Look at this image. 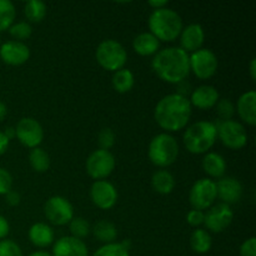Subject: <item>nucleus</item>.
<instances>
[{
	"instance_id": "nucleus-40",
	"label": "nucleus",
	"mask_w": 256,
	"mask_h": 256,
	"mask_svg": "<svg viewBox=\"0 0 256 256\" xmlns=\"http://www.w3.org/2000/svg\"><path fill=\"white\" fill-rule=\"evenodd\" d=\"M5 200L12 206H16L20 202V194L18 192H15V190H10V192H8L5 194Z\"/></svg>"
},
{
	"instance_id": "nucleus-9",
	"label": "nucleus",
	"mask_w": 256,
	"mask_h": 256,
	"mask_svg": "<svg viewBox=\"0 0 256 256\" xmlns=\"http://www.w3.org/2000/svg\"><path fill=\"white\" fill-rule=\"evenodd\" d=\"M44 214L52 224L62 226V225L69 224L72 220L74 208L66 198L55 195V196L49 198L45 202Z\"/></svg>"
},
{
	"instance_id": "nucleus-12",
	"label": "nucleus",
	"mask_w": 256,
	"mask_h": 256,
	"mask_svg": "<svg viewBox=\"0 0 256 256\" xmlns=\"http://www.w3.org/2000/svg\"><path fill=\"white\" fill-rule=\"evenodd\" d=\"M15 138H18L24 146L34 149L39 148L44 139V130L40 122L34 118H22L15 126Z\"/></svg>"
},
{
	"instance_id": "nucleus-28",
	"label": "nucleus",
	"mask_w": 256,
	"mask_h": 256,
	"mask_svg": "<svg viewBox=\"0 0 256 256\" xmlns=\"http://www.w3.org/2000/svg\"><path fill=\"white\" fill-rule=\"evenodd\" d=\"M29 162L38 172H45L50 166V158L42 148H34L29 154Z\"/></svg>"
},
{
	"instance_id": "nucleus-30",
	"label": "nucleus",
	"mask_w": 256,
	"mask_h": 256,
	"mask_svg": "<svg viewBox=\"0 0 256 256\" xmlns=\"http://www.w3.org/2000/svg\"><path fill=\"white\" fill-rule=\"evenodd\" d=\"M24 14L32 22H40L46 15V5L40 0H29L24 6Z\"/></svg>"
},
{
	"instance_id": "nucleus-15",
	"label": "nucleus",
	"mask_w": 256,
	"mask_h": 256,
	"mask_svg": "<svg viewBox=\"0 0 256 256\" xmlns=\"http://www.w3.org/2000/svg\"><path fill=\"white\" fill-rule=\"evenodd\" d=\"M0 58L8 65H22L30 58V49L26 44L16 40H10L0 45Z\"/></svg>"
},
{
	"instance_id": "nucleus-20",
	"label": "nucleus",
	"mask_w": 256,
	"mask_h": 256,
	"mask_svg": "<svg viewBox=\"0 0 256 256\" xmlns=\"http://www.w3.org/2000/svg\"><path fill=\"white\" fill-rule=\"evenodd\" d=\"M255 102H256V92L255 90H249L240 95L238 99L236 110L242 120H244L246 124L254 126L256 124V110H255Z\"/></svg>"
},
{
	"instance_id": "nucleus-39",
	"label": "nucleus",
	"mask_w": 256,
	"mask_h": 256,
	"mask_svg": "<svg viewBox=\"0 0 256 256\" xmlns=\"http://www.w3.org/2000/svg\"><path fill=\"white\" fill-rule=\"evenodd\" d=\"M240 256H256V239L255 236L245 240L240 246Z\"/></svg>"
},
{
	"instance_id": "nucleus-24",
	"label": "nucleus",
	"mask_w": 256,
	"mask_h": 256,
	"mask_svg": "<svg viewBox=\"0 0 256 256\" xmlns=\"http://www.w3.org/2000/svg\"><path fill=\"white\" fill-rule=\"evenodd\" d=\"M152 185L154 190L159 194L168 195L174 190L175 188V179L172 174L168 170H158L152 174Z\"/></svg>"
},
{
	"instance_id": "nucleus-18",
	"label": "nucleus",
	"mask_w": 256,
	"mask_h": 256,
	"mask_svg": "<svg viewBox=\"0 0 256 256\" xmlns=\"http://www.w3.org/2000/svg\"><path fill=\"white\" fill-rule=\"evenodd\" d=\"M89 252L82 240L74 236H62L52 246V256H88Z\"/></svg>"
},
{
	"instance_id": "nucleus-38",
	"label": "nucleus",
	"mask_w": 256,
	"mask_h": 256,
	"mask_svg": "<svg viewBox=\"0 0 256 256\" xmlns=\"http://www.w3.org/2000/svg\"><path fill=\"white\" fill-rule=\"evenodd\" d=\"M204 216L205 212H202V210H190L186 215V222L190 226H199V225L204 224Z\"/></svg>"
},
{
	"instance_id": "nucleus-27",
	"label": "nucleus",
	"mask_w": 256,
	"mask_h": 256,
	"mask_svg": "<svg viewBox=\"0 0 256 256\" xmlns=\"http://www.w3.org/2000/svg\"><path fill=\"white\" fill-rule=\"evenodd\" d=\"M212 240L209 232L205 229H196L190 236V246L196 254H206L212 249Z\"/></svg>"
},
{
	"instance_id": "nucleus-43",
	"label": "nucleus",
	"mask_w": 256,
	"mask_h": 256,
	"mask_svg": "<svg viewBox=\"0 0 256 256\" xmlns=\"http://www.w3.org/2000/svg\"><path fill=\"white\" fill-rule=\"evenodd\" d=\"M148 4H149L152 8H154V10H156V9H162V8H166L168 0H150Z\"/></svg>"
},
{
	"instance_id": "nucleus-34",
	"label": "nucleus",
	"mask_w": 256,
	"mask_h": 256,
	"mask_svg": "<svg viewBox=\"0 0 256 256\" xmlns=\"http://www.w3.org/2000/svg\"><path fill=\"white\" fill-rule=\"evenodd\" d=\"M216 110L220 120H232V115L235 114V105L230 99H222L218 102Z\"/></svg>"
},
{
	"instance_id": "nucleus-32",
	"label": "nucleus",
	"mask_w": 256,
	"mask_h": 256,
	"mask_svg": "<svg viewBox=\"0 0 256 256\" xmlns=\"http://www.w3.org/2000/svg\"><path fill=\"white\" fill-rule=\"evenodd\" d=\"M92 256H130V254L129 249H126L122 242H112L100 246Z\"/></svg>"
},
{
	"instance_id": "nucleus-10",
	"label": "nucleus",
	"mask_w": 256,
	"mask_h": 256,
	"mask_svg": "<svg viewBox=\"0 0 256 256\" xmlns=\"http://www.w3.org/2000/svg\"><path fill=\"white\" fill-rule=\"evenodd\" d=\"M86 172L95 180H104L115 169V158L109 150L98 149L86 160Z\"/></svg>"
},
{
	"instance_id": "nucleus-22",
	"label": "nucleus",
	"mask_w": 256,
	"mask_h": 256,
	"mask_svg": "<svg viewBox=\"0 0 256 256\" xmlns=\"http://www.w3.org/2000/svg\"><path fill=\"white\" fill-rule=\"evenodd\" d=\"M29 240L38 248H46L54 242V232L49 225L44 222H36L29 229Z\"/></svg>"
},
{
	"instance_id": "nucleus-5",
	"label": "nucleus",
	"mask_w": 256,
	"mask_h": 256,
	"mask_svg": "<svg viewBox=\"0 0 256 256\" xmlns=\"http://www.w3.org/2000/svg\"><path fill=\"white\" fill-rule=\"evenodd\" d=\"M148 155L154 165L166 168L176 162L179 156V144L172 135L162 132L152 139Z\"/></svg>"
},
{
	"instance_id": "nucleus-42",
	"label": "nucleus",
	"mask_w": 256,
	"mask_h": 256,
	"mask_svg": "<svg viewBox=\"0 0 256 256\" xmlns=\"http://www.w3.org/2000/svg\"><path fill=\"white\" fill-rule=\"evenodd\" d=\"M9 142L10 140L8 139L6 135H5L2 132H0V155H2L5 152H6L8 148H9Z\"/></svg>"
},
{
	"instance_id": "nucleus-21",
	"label": "nucleus",
	"mask_w": 256,
	"mask_h": 256,
	"mask_svg": "<svg viewBox=\"0 0 256 256\" xmlns=\"http://www.w3.org/2000/svg\"><path fill=\"white\" fill-rule=\"evenodd\" d=\"M159 46L160 42L150 32H140L132 40V48H134V50L139 55H142V56L155 55L159 52Z\"/></svg>"
},
{
	"instance_id": "nucleus-3",
	"label": "nucleus",
	"mask_w": 256,
	"mask_h": 256,
	"mask_svg": "<svg viewBox=\"0 0 256 256\" xmlns=\"http://www.w3.org/2000/svg\"><path fill=\"white\" fill-rule=\"evenodd\" d=\"M150 32L162 42H174L182 30V16L170 8L152 10L148 20Z\"/></svg>"
},
{
	"instance_id": "nucleus-41",
	"label": "nucleus",
	"mask_w": 256,
	"mask_h": 256,
	"mask_svg": "<svg viewBox=\"0 0 256 256\" xmlns=\"http://www.w3.org/2000/svg\"><path fill=\"white\" fill-rule=\"evenodd\" d=\"M10 232L9 222L2 215H0V240H4Z\"/></svg>"
},
{
	"instance_id": "nucleus-29",
	"label": "nucleus",
	"mask_w": 256,
	"mask_h": 256,
	"mask_svg": "<svg viewBox=\"0 0 256 256\" xmlns=\"http://www.w3.org/2000/svg\"><path fill=\"white\" fill-rule=\"evenodd\" d=\"M16 10L10 0H0V32L9 30L14 24Z\"/></svg>"
},
{
	"instance_id": "nucleus-19",
	"label": "nucleus",
	"mask_w": 256,
	"mask_h": 256,
	"mask_svg": "<svg viewBox=\"0 0 256 256\" xmlns=\"http://www.w3.org/2000/svg\"><path fill=\"white\" fill-rule=\"evenodd\" d=\"M219 92L212 85H202L194 89L190 95V104L198 109H212L219 102Z\"/></svg>"
},
{
	"instance_id": "nucleus-26",
	"label": "nucleus",
	"mask_w": 256,
	"mask_h": 256,
	"mask_svg": "<svg viewBox=\"0 0 256 256\" xmlns=\"http://www.w3.org/2000/svg\"><path fill=\"white\" fill-rule=\"evenodd\" d=\"M112 88L116 90L120 94H124V92H130L134 86L135 78L134 74H132V70L126 69V68H122V69L118 70V72H114L112 75Z\"/></svg>"
},
{
	"instance_id": "nucleus-47",
	"label": "nucleus",
	"mask_w": 256,
	"mask_h": 256,
	"mask_svg": "<svg viewBox=\"0 0 256 256\" xmlns=\"http://www.w3.org/2000/svg\"><path fill=\"white\" fill-rule=\"evenodd\" d=\"M29 256H52V254H49V252H32Z\"/></svg>"
},
{
	"instance_id": "nucleus-31",
	"label": "nucleus",
	"mask_w": 256,
	"mask_h": 256,
	"mask_svg": "<svg viewBox=\"0 0 256 256\" xmlns=\"http://www.w3.org/2000/svg\"><path fill=\"white\" fill-rule=\"evenodd\" d=\"M69 230L72 232V236L82 240L89 235V232H92V228H90V224L86 222V219L78 216L72 218V222H69Z\"/></svg>"
},
{
	"instance_id": "nucleus-23",
	"label": "nucleus",
	"mask_w": 256,
	"mask_h": 256,
	"mask_svg": "<svg viewBox=\"0 0 256 256\" xmlns=\"http://www.w3.org/2000/svg\"><path fill=\"white\" fill-rule=\"evenodd\" d=\"M202 165L204 172L215 179H222L226 172V162L218 152H206Z\"/></svg>"
},
{
	"instance_id": "nucleus-17",
	"label": "nucleus",
	"mask_w": 256,
	"mask_h": 256,
	"mask_svg": "<svg viewBox=\"0 0 256 256\" xmlns=\"http://www.w3.org/2000/svg\"><path fill=\"white\" fill-rule=\"evenodd\" d=\"M216 194L224 204H235L242 199V186L235 178L222 176L216 182Z\"/></svg>"
},
{
	"instance_id": "nucleus-1",
	"label": "nucleus",
	"mask_w": 256,
	"mask_h": 256,
	"mask_svg": "<svg viewBox=\"0 0 256 256\" xmlns=\"http://www.w3.org/2000/svg\"><path fill=\"white\" fill-rule=\"evenodd\" d=\"M152 66L162 80L170 84H180L190 74L189 54L180 46L164 48L154 55Z\"/></svg>"
},
{
	"instance_id": "nucleus-37",
	"label": "nucleus",
	"mask_w": 256,
	"mask_h": 256,
	"mask_svg": "<svg viewBox=\"0 0 256 256\" xmlns=\"http://www.w3.org/2000/svg\"><path fill=\"white\" fill-rule=\"evenodd\" d=\"M12 176L6 169L0 168V195H5L12 190Z\"/></svg>"
},
{
	"instance_id": "nucleus-4",
	"label": "nucleus",
	"mask_w": 256,
	"mask_h": 256,
	"mask_svg": "<svg viewBox=\"0 0 256 256\" xmlns=\"http://www.w3.org/2000/svg\"><path fill=\"white\" fill-rule=\"evenodd\" d=\"M218 139L214 122L202 120L190 125L184 132V145L192 154H205Z\"/></svg>"
},
{
	"instance_id": "nucleus-35",
	"label": "nucleus",
	"mask_w": 256,
	"mask_h": 256,
	"mask_svg": "<svg viewBox=\"0 0 256 256\" xmlns=\"http://www.w3.org/2000/svg\"><path fill=\"white\" fill-rule=\"evenodd\" d=\"M0 256H22L19 245L12 240H0Z\"/></svg>"
},
{
	"instance_id": "nucleus-2",
	"label": "nucleus",
	"mask_w": 256,
	"mask_h": 256,
	"mask_svg": "<svg viewBox=\"0 0 256 256\" xmlns=\"http://www.w3.org/2000/svg\"><path fill=\"white\" fill-rule=\"evenodd\" d=\"M192 108L188 96L178 92L165 95L155 106V120L158 125L166 132H179L189 122Z\"/></svg>"
},
{
	"instance_id": "nucleus-8",
	"label": "nucleus",
	"mask_w": 256,
	"mask_h": 256,
	"mask_svg": "<svg viewBox=\"0 0 256 256\" xmlns=\"http://www.w3.org/2000/svg\"><path fill=\"white\" fill-rule=\"evenodd\" d=\"M216 182L209 178L196 180L189 192V200L195 210H206L212 206L216 200Z\"/></svg>"
},
{
	"instance_id": "nucleus-16",
	"label": "nucleus",
	"mask_w": 256,
	"mask_h": 256,
	"mask_svg": "<svg viewBox=\"0 0 256 256\" xmlns=\"http://www.w3.org/2000/svg\"><path fill=\"white\" fill-rule=\"evenodd\" d=\"M180 45L182 49L186 52H194L202 49L205 40L204 29L200 24H189L188 26L182 28L180 32Z\"/></svg>"
},
{
	"instance_id": "nucleus-33",
	"label": "nucleus",
	"mask_w": 256,
	"mask_h": 256,
	"mask_svg": "<svg viewBox=\"0 0 256 256\" xmlns=\"http://www.w3.org/2000/svg\"><path fill=\"white\" fill-rule=\"evenodd\" d=\"M9 32L12 38L16 39V42H19V40H25L30 38L32 32V28L29 22H15L9 28Z\"/></svg>"
},
{
	"instance_id": "nucleus-11",
	"label": "nucleus",
	"mask_w": 256,
	"mask_h": 256,
	"mask_svg": "<svg viewBox=\"0 0 256 256\" xmlns=\"http://www.w3.org/2000/svg\"><path fill=\"white\" fill-rule=\"evenodd\" d=\"M189 62L190 72H194L195 76L202 80L212 78L216 72L219 65L214 52L205 48L192 52V55H189Z\"/></svg>"
},
{
	"instance_id": "nucleus-45",
	"label": "nucleus",
	"mask_w": 256,
	"mask_h": 256,
	"mask_svg": "<svg viewBox=\"0 0 256 256\" xmlns=\"http://www.w3.org/2000/svg\"><path fill=\"white\" fill-rule=\"evenodd\" d=\"M5 135H6V138L8 139H12V138H15V128H12V126H8V128H5V130L4 132Z\"/></svg>"
},
{
	"instance_id": "nucleus-6",
	"label": "nucleus",
	"mask_w": 256,
	"mask_h": 256,
	"mask_svg": "<svg viewBox=\"0 0 256 256\" xmlns=\"http://www.w3.org/2000/svg\"><path fill=\"white\" fill-rule=\"evenodd\" d=\"M95 56L100 66L114 72L122 69L128 60L125 48L119 42L112 39H106L100 42L96 48Z\"/></svg>"
},
{
	"instance_id": "nucleus-14",
	"label": "nucleus",
	"mask_w": 256,
	"mask_h": 256,
	"mask_svg": "<svg viewBox=\"0 0 256 256\" xmlns=\"http://www.w3.org/2000/svg\"><path fill=\"white\" fill-rule=\"evenodd\" d=\"M90 198L99 209L109 210L116 204V188L108 180H95L90 188Z\"/></svg>"
},
{
	"instance_id": "nucleus-44",
	"label": "nucleus",
	"mask_w": 256,
	"mask_h": 256,
	"mask_svg": "<svg viewBox=\"0 0 256 256\" xmlns=\"http://www.w3.org/2000/svg\"><path fill=\"white\" fill-rule=\"evenodd\" d=\"M250 76H252V80L256 79V59H252V62H250Z\"/></svg>"
},
{
	"instance_id": "nucleus-7",
	"label": "nucleus",
	"mask_w": 256,
	"mask_h": 256,
	"mask_svg": "<svg viewBox=\"0 0 256 256\" xmlns=\"http://www.w3.org/2000/svg\"><path fill=\"white\" fill-rule=\"evenodd\" d=\"M216 126V134L222 145L229 149L239 150L248 142V132L244 125L236 120H219Z\"/></svg>"
},
{
	"instance_id": "nucleus-36",
	"label": "nucleus",
	"mask_w": 256,
	"mask_h": 256,
	"mask_svg": "<svg viewBox=\"0 0 256 256\" xmlns=\"http://www.w3.org/2000/svg\"><path fill=\"white\" fill-rule=\"evenodd\" d=\"M98 142H99L100 149L102 150H109L114 146L115 144V134L112 129L109 128H105L102 132H99V136H98Z\"/></svg>"
},
{
	"instance_id": "nucleus-25",
	"label": "nucleus",
	"mask_w": 256,
	"mask_h": 256,
	"mask_svg": "<svg viewBox=\"0 0 256 256\" xmlns=\"http://www.w3.org/2000/svg\"><path fill=\"white\" fill-rule=\"evenodd\" d=\"M92 230L94 236L100 242H104V245L115 242V239L118 236L116 226L112 222H108V220H100V222H98L92 226Z\"/></svg>"
},
{
	"instance_id": "nucleus-13",
	"label": "nucleus",
	"mask_w": 256,
	"mask_h": 256,
	"mask_svg": "<svg viewBox=\"0 0 256 256\" xmlns=\"http://www.w3.org/2000/svg\"><path fill=\"white\" fill-rule=\"evenodd\" d=\"M234 219V212L230 205L220 202L208 210L204 216V224L212 232H222L230 226Z\"/></svg>"
},
{
	"instance_id": "nucleus-46",
	"label": "nucleus",
	"mask_w": 256,
	"mask_h": 256,
	"mask_svg": "<svg viewBox=\"0 0 256 256\" xmlns=\"http://www.w3.org/2000/svg\"><path fill=\"white\" fill-rule=\"evenodd\" d=\"M6 114H8L6 105H5L2 102H0V122H2V120H4V118L6 116Z\"/></svg>"
}]
</instances>
